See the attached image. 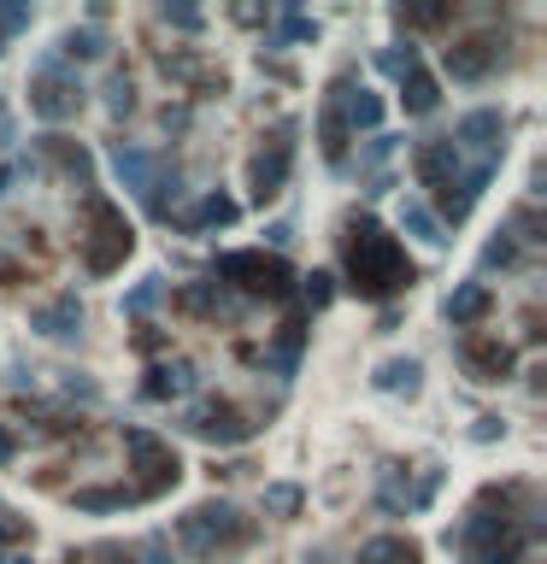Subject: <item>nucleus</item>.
I'll return each mask as SVG.
<instances>
[{
    "label": "nucleus",
    "instance_id": "f257e3e1",
    "mask_svg": "<svg viewBox=\"0 0 547 564\" xmlns=\"http://www.w3.org/2000/svg\"><path fill=\"white\" fill-rule=\"evenodd\" d=\"M341 259H348V277H353V288L365 300H388V294H400V288H412V259L400 253V241L388 236L383 224H371V218L348 224Z\"/></svg>",
    "mask_w": 547,
    "mask_h": 564
},
{
    "label": "nucleus",
    "instance_id": "f03ea898",
    "mask_svg": "<svg viewBox=\"0 0 547 564\" xmlns=\"http://www.w3.org/2000/svg\"><path fill=\"white\" fill-rule=\"evenodd\" d=\"M212 283H236L241 288V294H259V300H283V294H289V265H283V259H265V253H224L219 259V265H212Z\"/></svg>",
    "mask_w": 547,
    "mask_h": 564
},
{
    "label": "nucleus",
    "instance_id": "7ed1b4c3",
    "mask_svg": "<svg viewBox=\"0 0 547 564\" xmlns=\"http://www.w3.org/2000/svg\"><path fill=\"white\" fill-rule=\"evenodd\" d=\"M183 547H195V553H212V547H241L253 535V524L236 512V505H200V512L183 517Z\"/></svg>",
    "mask_w": 547,
    "mask_h": 564
},
{
    "label": "nucleus",
    "instance_id": "20e7f679",
    "mask_svg": "<svg viewBox=\"0 0 547 564\" xmlns=\"http://www.w3.org/2000/svg\"><path fill=\"white\" fill-rule=\"evenodd\" d=\"M89 224H95V236H83V259H89V271H112L119 259H129L136 236H129V224L107 206V200H89Z\"/></svg>",
    "mask_w": 547,
    "mask_h": 564
},
{
    "label": "nucleus",
    "instance_id": "39448f33",
    "mask_svg": "<svg viewBox=\"0 0 547 564\" xmlns=\"http://www.w3.org/2000/svg\"><path fill=\"white\" fill-rule=\"evenodd\" d=\"M77 106H83V83L65 77L60 60H41L36 77H30V112H36V118H48V124H60Z\"/></svg>",
    "mask_w": 547,
    "mask_h": 564
},
{
    "label": "nucleus",
    "instance_id": "423d86ee",
    "mask_svg": "<svg viewBox=\"0 0 547 564\" xmlns=\"http://www.w3.org/2000/svg\"><path fill=\"white\" fill-rule=\"evenodd\" d=\"M112 171H119V183L141 200V206H148L153 188H160V159L148 148H136V141H112Z\"/></svg>",
    "mask_w": 547,
    "mask_h": 564
},
{
    "label": "nucleus",
    "instance_id": "0eeeda50",
    "mask_svg": "<svg viewBox=\"0 0 547 564\" xmlns=\"http://www.w3.org/2000/svg\"><path fill=\"white\" fill-rule=\"evenodd\" d=\"M295 124L277 129V141H271L265 153H253V200H271L283 195V183H289V159H295Z\"/></svg>",
    "mask_w": 547,
    "mask_h": 564
},
{
    "label": "nucleus",
    "instance_id": "6e6552de",
    "mask_svg": "<svg viewBox=\"0 0 547 564\" xmlns=\"http://www.w3.org/2000/svg\"><path fill=\"white\" fill-rule=\"evenodd\" d=\"M183 429H189V436H200V441H219V447L253 436V424H241L236 406H195L189 417H183Z\"/></svg>",
    "mask_w": 547,
    "mask_h": 564
},
{
    "label": "nucleus",
    "instance_id": "1a4fd4ad",
    "mask_svg": "<svg viewBox=\"0 0 547 564\" xmlns=\"http://www.w3.org/2000/svg\"><path fill=\"white\" fill-rule=\"evenodd\" d=\"M30 329H36V336H48V341H83V300L65 288L53 306L30 312Z\"/></svg>",
    "mask_w": 547,
    "mask_h": 564
},
{
    "label": "nucleus",
    "instance_id": "9d476101",
    "mask_svg": "<svg viewBox=\"0 0 547 564\" xmlns=\"http://www.w3.org/2000/svg\"><path fill=\"white\" fill-rule=\"evenodd\" d=\"M495 41H453L448 53H442V65H448V77L453 83H483L488 71H495Z\"/></svg>",
    "mask_w": 547,
    "mask_h": 564
},
{
    "label": "nucleus",
    "instance_id": "9b49d317",
    "mask_svg": "<svg viewBox=\"0 0 547 564\" xmlns=\"http://www.w3.org/2000/svg\"><path fill=\"white\" fill-rule=\"evenodd\" d=\"M459 359H465V371L477 376V383H507L512 371V353L500 341H483V336H465L459 341Z\"/></svg>",
    "mask_w": 547,
    "mask_h": 564
},
{
    "label": "nucleus",
    "instance_id": "f8f14e48",
    "mask_svg": "<svg viewBox=\"0 0 547 564\" xmlns=\"http://www.w3.org/2000/svg\"><path fill=\"white\" fill-rule=\"evenodd\" d=\"M236 212L241 206L229 195H207V200H195L189 212H177L171 224H177V229H212V224H236Z\"/></svg>",
    "mask_w": 547,
    "mask_h": 564
},
{
    "label": "nucleus",
    "instance_id": "ddd939ff",
    "mask_svg": "<svg viewBox=\"0 0 547 564\" xmlns=\"http://www.w3.org/2000/svg\"><path fill=\"white\" fill-rule=\"evenodd\" d=\"M400 106H407L412 118H424V112H436V77H430L424 65H412L407 77H400Z\"/></svg>",
    "mask_w": 547,
    "mask_h": 564
},
{
    "label": "nucleus",
    "instance_id": "4468645a",
    "mask_svg": "<svg viewBox=\"0 0 547 564\" xmlns=\"http://www.w3.org/2000/svg\"><path fill=\"white\" fill-rule=\"evenodd\" d=\"M400 224H407L419 241H430V248H442V241H448V229H442V218L424 206V200H400Z\"/></svg>",
    "mask_w": 547,
    "mask_h": 564
},
{
    "label": "nucleus",
    "instance_id": "2eb2a0df",
    "mask_svg": "<svg viewBox=\"0 0 547 564\" xmlns=\"http://www.w3.org/2000/svg\"><path fill=\"white\" fill-rule=\"evenodd\" d=\"M419 376H424L419 359H388V365L377 371V388H388V394H400V388H407V394H419Z\"/></svg>",
    "mask_w": 547,
    "mask_h": 564
},
{
    "label": "nucleus",
    "instance_id": "dca6fc26",
    "mask_svg": "<svg viewBox=\"0 0 547 564\" xmlns=\"http://www.w3.org/2000/svg\"><path fill=\"white\" fill-rule=\"evenodd\" d=\"M189 388H195V371L189 365H165V371H153L148 400H177V394H189Z\"/></svg>",
    "mask_w": 547,
    "mask_h": 564
},
{
    "label": "nucleus",
    "instance_id": "f3484780",
    "mask_svg": "<svg viewBox=\"0 0 547 564\" xmlns=\"http://www.w3.org/2000/svg\"><path fill=\"white\" fill-rule=\"evenodd\" d=\"M483 312H488V288L483 283H465L448 300V324H471V317H483Z\"/></svg>",
    "mask_w": 547,
    "mask_h": 564
},
{
    "label": "nucleus",
    "instance_id": "a211bd4d",
    "mask_svg": "<svg viewBox=\"0 0 547 564\" xmlns=\"http://www.w3.org/2000/svg\"><path fill=\"white\" fill-rule=\"evenodd\" d=\"M60 53H65V60H100V53H107V36H100V30H71L60 41Z\"/></svg>",
    "mask_w": 547,
    "mask_h": 564
},
{
    "label": "nucleus",
    "instance_id": "6ab92c4d",
    "mask_svg": "<svg viewBox=\"0 0 547 564\" xmlns=\"http://www.w3.org/2000/svg\"><path fill=\"white\" fill-rule=\"evenodd\" d=\"M160 294H165V283H160V277H148V283H136V288H129V294H124V312H129V317H141V312H153V306H160Z\"/></svg>",
    "mask_w": 547,
    "mask_h": 564
},
{
    "label": "nucleus",
    "instance_id": "aec40b11",
    "mask_svg": "<svg viewBox=\"0 0 547 564\" xmlns=\"http://www.w3.org/2000/svg\"><path fill=\"white\" fill-rule=\"evenodd\" d=\"M265 505H271V512H283V517H289V512H300V488H295V482L265 488Z\"/></svg>",
    "mask_w": 547,
    "mask_h": 564
},
{
    "label": "nucleus",
    "instance_id": "412c9836",
    "mask_svg": "<svg viewBox=\"0 0 547 564\" xmlns=\"http://www.w3.org/2000/svg\"><path fill=\"white\" fill-rule=\"evenodd\" d=\"M160 18H165V24H177V30H200V12H189V7H165Z\"/></svg>",
    "mask_w": 547,
    "mask_h": 564
},
{
    "label": "nucleus",
    "instance_id": "4be33fe9",
    "mask_svg": "<svg viewBox=\"0 0 547 564\" xmlns=\"http://www.w3.org/2000/svg\"><path fill=\"white\" fill-rule=\"evenodd\" d=\"M307 300L312 306H330V277H307Z\"/></svg>",
    "mask_w": 547,
    "mask_h": 564
},
{
    "label": "nucleus",
    "instance_id": "5701e85b",
    "mask_svg": "<svg viewBox=\"0 0 547 564\" xmlns=\"http://www.w3.org/2000/svg\"><path fill=\"white\" fill-rule=\"evenodd\" d=\"M95 559H100V564H136V553H124V547H100Z\"/></svg>",
    "mask_w": 547,
    "mask_h": 564
},
{
    "label": "nucleus",
    "instance_id": "b1692460",
    "mask_svg": "<svg viewBox=\"0 0 547 564\" xmlns=\"http://www.w3.org/2000/svg\"><path fill=\"white\" fill-rule=\"evenodd\" d=\"M12 453H18V436H12V429H7V424H0V465H7V459H12Z\"/></svg>",
    "mask_w": 547,
    "mask_h": 564
},
{
    "label": "nucleus",
    "instance_id": "393cba45",
    "mask_svg": "<svg viewBox=\"0 0 547 564\" xmlns=\"http://www.w3.org/2000/svg\"><path fill=\"white\" fill-rule=\"evenodd\" d=\"M307 564H330V553H319V559H307Z\"/></svg>",
    "mask_w": 547,
    "mask_h": 564
}]
</instances>
